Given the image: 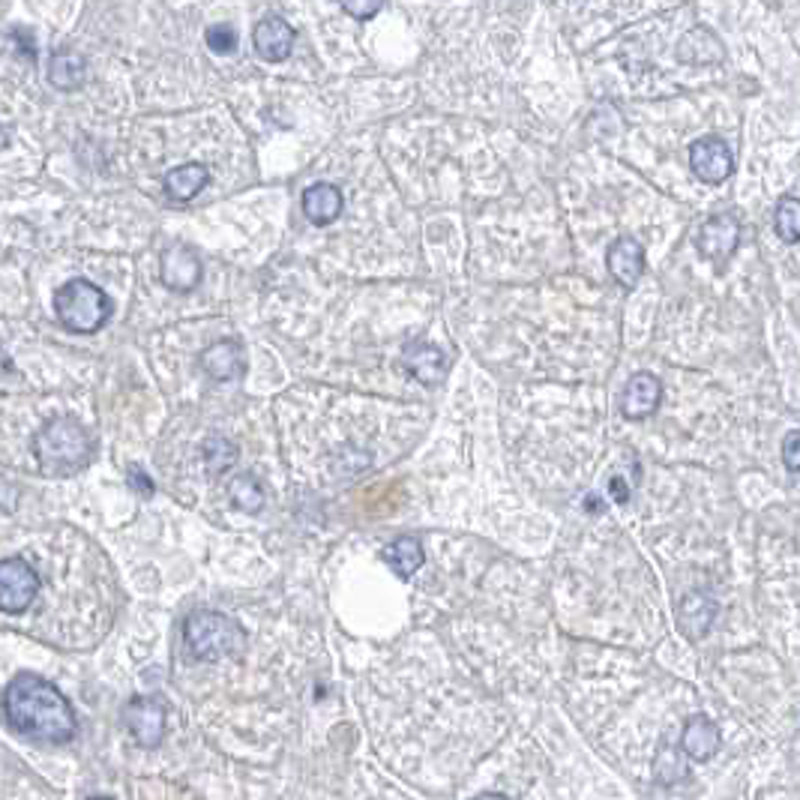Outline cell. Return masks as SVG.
I'll use <instances>...</instances> for the list:
<instances>
[{"label":"cell","instance_id":"6da1fadb","mask_svg":"<svg viewBox=\"0 0 800 800\" xmlns=\"http://www.w3.org/2000/svg\"><path fill=\"white\" fill-rule=\"evenodd\" d=\"M3 710L15 731L43 743H67L75 734V714L58 686L39 674L12 678L3 693Z\"/></svg>","mask_w":800,"mask_h":800},{"label":"cell","instance_id":"7a4b0ae2","mask_svg":"<svg viewBox=\"0 0 800 800\" xmlns=\"http://www.w3.org/2000/svg\"><path fill=\"white\" fill-rule=\"evenodd\" d=\"M34 452L46 474H70L91 462L93 442L79 420L55 417L36 432Z\"/></svg>","mask_w":800,"mask_h":800},{"label":"cell","instance_id":"3957f363","mask_svg":"<svg viewBox=\"0 0 800 800\" xmlns=\"http://www.w3.org/2000/svg\"><path fill=\"white\" fill-rule=\"evenodd\" d=\"M115 303L91 279H70L55 291V315L72 333H96L108 325Z\"/></svg>","mask_w":800,"mask_h":800},{"label":"cell","instance_id":"277c9868","mask_svg":"<svg viewBox=\"0 0 800 800\" xmlns=\"http://www.w3.org/2000/svg\"><path fill=\"white\" fill-rule=\"evenodd\" d=\"M186 645L198 660H222L246 648V636L237 621L220 612H196L186 621Z\"/></svg>","mask_w":800,"mask_h":800},{"label":"cell","instance_id":"5b68a950","mask_svg":"<svg viewBox=\"0 0 800 800\" xmlns=\"http://www.w3.org/2000/svg\"><path fill=\"white\" fill-rule=\"evenodd\" d=\"M36 591H39V576L27 561L22 557L0 561V612L19 615L34 603Z\"/></svg>","mask_w":800,"mask_h":800},{"label":"cell","instance_id":"8992f818","mask_svg":"<svg viewBox=\"0 0 800 800\" xmlns=\"http://www.w3.org/2000/svg\"><path fill=\"white\" fill-rule=\"evenodd\" d=\"M690 168L702 184L717 186L729 180L734 172V160H731L729 144L717 136H705L690 148Z\"/></svg>","mask_w":800,"mask_h":800},{"label":"cell","instance_id":"52a82bcc","mask_svg":"<svg viewBox=\"0 0 800 800\" xmlns=\"http://www.w3.org/2000/svg\"><path fill=\"white\" fill-rule=\"evenodd\" d=\"M123 722L127 729L132 731V738L148 746V750H156L163 743L165 734V705L160 698H132L127 708H123Z\"/></svg>","mask_w":800,"mask_h":800},{"label":"cell","instance_id":"ba28073f","mask_svg":"<svg viewBox=\"0 0 800 800\" xmlns=\"http://www.w3.org/2000/svg\"><path fill=\"white\" fill-rule=\"evenodd\" d=\"M738 240H741V222L729 213H717L698 232V252L722 264L738 249Z\"/></svg>","mask_w":800,"mask_h":800},{"label":"cell","instance_id":"9c48e42d","mask_svg":"<svg viewBox=\"0 0 800 800\" xmlns=\"http://www.w3.org/2000/svg\"><path fill=\"white\" fill-rule=\"evenodd\" d=\"M662 402V381L650 372H636L621 393V414L626 420L650 417Z\"/></svg>","mask_w":800,"mask_h":800},{"label":"cell","instance_id":"30bf717a","mask_svg":"<svg viewBox=\"0 0 800 800\" xmlns=\"http://www.w3.org/2000/svg\"><path fill=\"white\" fill-rule=\"evenodd\" d=\"M294 27H291L285 19L279 15H267L256 24V34H252V43H256L258 58L267 60V63H282L289 58L291 48H294Z\"/></svg>","mask_w":800,"mask_h":800},{"label":"cell","instance_id":"8fae6325","mask_svg":"<svg viewBox=\"0 0 800 800\" xmlns=\"http://www.w3.org/2000/svg\"><path fill=\"white\" fill-rule=\"evenodd\" d=\"M163 285L172 291H192L201 282V261L186 244H175L165 249L163 256Z\"/></svg>","mask_w":800,"mask_h":800},{"label":"cell","instance_id":"7c38bea8","mask_svg":"<svg viewBox=\"0 0 800 800\" xmlns=\"http://www.w3.org/2000/svg\"><path fill=\"white\" fill-rule=\"evenodd\" d=\"M717 603H714V597L708 593H686L681 605H678V626H681V633H684L690 642H698L702 636H708L710 630H714V621H717Z\"/></svg>","mask_w":800,"mask_h":800},{"label":"cell","instance_id":"4fadbf2b","mask_svg":"<svg viewBox=\"0 0 800 800\" xmlns=\"http://www.w3.org/2000/svg\"><path fill=\"white\" fill-rule=\"evenodd\" d=\"M402 363L426 387L442 384L444 375H447V357H444V351L438 345H430V342H411V345H405Z\"/></svg>","mask_w":800,"mask_h":800},{"label":"cell","instance_id":"5bb4252c","mask_svg":"<svg viewBox=\"0 0 800 800\" xmlns=\"http://www.w3.org/2000/svg\"><path fill=\"white\" fill-rule=\"evenodd\" d=\"M719 729L717 722L705 714H696V717L686 719L684 731H681V746H684V753L690 762H708L714 758L719 750Z\"/></svg>","mask_w":800,"mask_h":800},{"label":"cell","instance_id":"9a60e30c","mask_svg":"<svg viewBox=\"0 0 800 800\" xmlns=\"http://www.w3.org/2000/svg\"><path fill=\"white\" fill-rule=\"evenodd\" d=\"M609 270H612V277L624 285V289H633L642 273H645V249L638 240L633 237H621L615 244L609 246Z\"/></svg>","mask_w":800,"mask_h":800},{"label":"cell","instance_id":"2e32d148","mask_svg":"<svg viewBox=\"0 0 800 800\" xmlns=\"http://www.w3.org/2000/svg\"><path fill=\"white\" fill-rule=\"evenodd\" d=\"M48 82L58 91H79L87 84V60L75 48H58L48 58Z\"/></svg>","mask_w":800,"mask_h":800},{"label":"cell","instance_id":"e0dca14e","mask_svg":"<svg viewBox=\"0 0 800 800\" xmlns=\"http://www.w3.org/2000/svg\"><path fill=\"white\" fill-rule=\"evenodd\" d=\"M201 369L208 372L213 381H234L244 375V349L234 339H222L201 354Z\"/></svg>","mask_w":800,"mask_h":800},{"label":"cell","instance_id":"ac0fdd59","mask_svg":"<svg viewBox=\"0 0 800 800\" xmlns=\"http://www.w3.org/2000/svg\"><path fill=\"white\" fill-rule=\"evenodd\" d=\"M342 192L333 184H313L303 192V213L313 225H330L342 213Z\"/></svg>","mask_w":800,"mask_h":800},{"label":"cell","instance_id":"d6986e66","mask_svg":"<svg viewBox=\"0 0 800 800\" xmlns=\"http://www.w3.org/2000/svg\"><path fill=\"white\" fill-rule=\"evenodd\" d=\"M381 557L387 561V567L393 569L399 579H411V576L423 567L426 552H423V545H420L417 537H399V540H393L390 545H384Z\"/></svg>","mask_w":800,"mask_h":800},{"label":"cell","instance_id":"ffe728a7","mask_svg":"<svg viewBox=\"0 0 800 800\" xmlns=\"http://www.w3.org/2000/svg\"><path fill=\"white\" fill-rule=\"evenodd\" d=\"M208 184L210 172L204 165L186 163L168 172V177H165V192L175 198V201H189V198H196Z\"/></svg>","mask_w":800,"mask_h":800},{"label":"cell","instance_id":"44dd1931","mask_svg":"<svg viewBox=\"0 0 800 800\" xmlns=\"http://www.w3.org/2000/svg\"><path fill=\"white\" fill-rule=\"evenodd\" d=\"M686 753L684 746H674V743H662L660 753L654 758V779L660 786H678L686 777Z\"/></svg>","mask_w":800,"mask_h":800},{"label":"cell","instance_id":"7402d4cb","mask_svg":"<svg viewBox=\"0 0 800 800\" xmlns=\"http://www.w3.org/2000/svg\"><path fill=\"white\" fill-rule=\"evenodd\" d=\"M774 228H777L779 240L800 244V198H783L779 201L777 216H774Z\"/></svg>","mask_w":800,"mask_h":800},{"label":"cell","instance_id":"603a6c76","mask_svg":"<svg viewBox=\"0 0 800 800\" xmlns=\"http://www.w3.org/2000/svg\"><path fill=\"white\" fill-rule=\"evenodd\" d=\"M234 504L246 513H258L264 507V486L252 474H240L232 486Z\"/></svg>","mask_w":800,"mask_h":800},{"label":"cell","instance_id":"cb8c5ba5","mask_svg":"<svg viewBox=\"0 0 800 800\" xmlns=\"http://www.w3.org/2000/svg\"><path fill=\"white\" fill-rule=\"evenodd\" d=\"M204 456H208L210 471H213V474H222V471L234 462L237 450H234V444L225 442V438H210L208 447H204Z\"/></svg>","mask_w":800,"mask_h":800},{"label":"cell","instance_id":"d4e9b609","mask_svg":"<svg viewBox=\"0 0 800 800\" xmlns=\"http://www.w3.org/2000/svg\"><path fill=\"white\" fill-rule=\"evenodd\" d=\"M204 39H208V48L213 55H232L237 48V31L232 24H213V27H208Z\"/></svg>","mask_w":800,"mask_h":800},{"label":"cell","instance_id":"484cf974","mask_svg":"<svg viewBox=\"0 0 800 800\" xmlns=\"http://www.w3.org/2000/svg\"><path fill=\"white\" fill-rule=\"evenodd\" d=\"M339 3H342V10L349 12L351 19H360V22L375 19L384 7V0H339Z\"/></svg>","mask_w":800,"mask_h":800},{"label":"cell","instance_id":"4316f807","mask_svg":"<svg viewBox=\"0 0 800 800\" xmlns=\"http://www.w3.org/2000/svg\"><path fill=\"white\" fill-rule=\"evenodd\" d=\"M783 464L791 474H800V432H789L783 438Z\"/></svg>","mask_w":800,"mask_h":800},{"label":"cell","instance_id":"83f0119b","mask_svg":"<svg viewBox=\"0 0 800 800\" xmlns=\"http://www.w3.org/2000/svg\"><path fill=\"white\" fill-rule=\"evenodd\" d=\"M129 483H132V486H136V492H139V495H153V483H151V477H148V474H141V468H136V464H132V468H129Z\"/></svg>","mask_w":800,"mask_h":800},{"label":"cell","instance_id":"f1b7e54d","mask_svg":"<svg viewBox=\"0 0 800 800\" xmlns=\"http://www.w3.org/2000/svg\"><path fill=\"white\" fill-rule=\"evenodd\" d=\"M12 39H15V43H19V46H22V48H19V51H22V55H24V51H27V58H31V60L36 58L34 36H31V31H22V27H15V31H12Z\"/></svg>","mask_w":800,"mask_h":800},{"label":"cell","instance_id":"f546056e","mask_svg":"<svg viewBox=\"0 0 800 800\" xmlns=\"http://www.w3.org/2000/svg\"><path fill=\"white\" fill-rule=\"evenodd\" d=\"M609 492H612V498H615L617 504H626V498H630V492H626V483L621 480V477H612V483H609Z\"/></svg>","mask_w":800,"mask_h":800},{"label":"cell","instance_id":"4dcf8cb0","mask_svg":"<svg viewBox=\"0 0 800 800\" xmlns=\"http://www.w3.org/2000/svg\"><path fill=\"white\" fill-rule=\"evenodd\" d=\"M474 800H510V798H504V795H495V791H492V795H480V798Z\"/></svg>","mask_w":800,"mask_h":800},{"label":"cell","instance_id":"1f68e13d","mask_svg":"<svg viewBox=\"0 0 800 800\" xmlns=\"http://www.w3.org/2000/svg\"><path fill=\"white\" fill-rule=\"evenodd\" d=\"M3 369H10V363H7V357H3V351H0V372Z\"/></svg>","mask_w":800,"mask_h":800},{"label":"cell","instance_id":"d6a6232c","mask_svg":"<svg viewBox=\"0 0 800 800\" xmlns=\"http://www.w3.org/2000/svg\"><path fill=\"white\" fill-rule=\"evenodd\" d=\"M3 144H7V132L0 129V148H3Z\"/></svg>","mask_w":800,"mask_h":800},{"label":"cell","instance_id":"836d02e7","mask_svg":"<svg viewBox=\"0 0 800 800\" xmlns=\"http://www.w3.org/2000/svg\"><path fill=\"white\" fill-rule=\"evenodd\" d=\"M91 800H111V798H91Z\"/></svg>","mask_w":800,"mask_h":800}]
</instances>
